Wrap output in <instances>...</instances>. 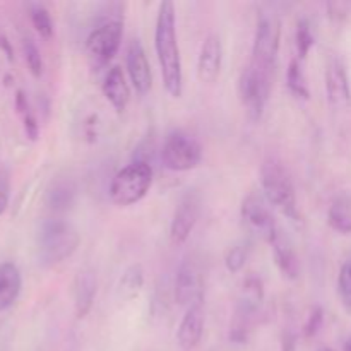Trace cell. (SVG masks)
Instances as JSON below:
<instances>
[{
  "instance_id": "2",
  "label": "cell",
  "mask_w": 351,
  "mask_h": 351,
  "mask_svg": "<svg viewBox=\"0 0 351 351\" xmlns=\"http://www.w3.org/2000/svg\"><path fill=\"white\" fill-rule=\"evenodd\" d=\"M81 237L62 218H48L38 232V259L45 267L57 266L77 250Z\"/></svg>"
},
{
  "instance_id": "34",
  "label": "cell",
  "mask_w": 351,
  "mask_h": 351,
  "mask_svg": "<svg viewBox=\"0 0 351 351\" xmlns=\"http://www.w3.org/2000/svg\"><path fill=\"white\" fill-rule=\"evenodd\" d=\"M7 206H9V194L3 189H0V216L5 213Z\"/></svg>"
},
{
  "instance_id": "18",
  "label": "cell",
  "mask_w": 351,
  "mask_h": 351,
  "mask_svg": "<svg viewBox=\"0 0 351 351\" xmlns=\"http://www.w3.org/2000/svg\"><path fill=\"white\" fill-rule=\"evenodd\" d=\"M264 302V283L256 274H249L242 285V291L239 297V305H237V314L245 315V317L254 319L257 311Z\"/></svg>"
},
{
  "instance_id": "14",
  "label": "cell",
  "mask_w": 351,
  "mask_h": 351,
  "mask_svg": "<svg viewBox=\"0 0 351 351\" xmlns=\"http://www.w3.org/2000/svg\"><path fill=\"white\" fill-rule=\"evenodd\" d=\"M326 91L331 106L341 110L350 105L351 93L348 75H346L345 65L341 60L335 58L329 62L328 71H326Z\"/></svg>"
},
{
  "instance_id": "13",
  "label": "cell",
  "mask_w": 351,
  "mask_h": 351,
  "mask_svg": "<svg viewBox=\"0 0 351 351\" xmlns=\"http://www.w3.org/2000/svg\"><path fill=\"white\" fill-rule=\"evenodd\" d=\"M223 47L218 34H209L202 43L197 58V77L201 82L213 84L221 71Z\"/></svg>"
},
{
  "instance_id": "37",
  "label": "cell",
  "mask_w": 351,
  "mask_h": 351,
  "mask_svg": "<svg viewBox=\"0 0 351 351\" xmlns=\"http://www.w3.org/2000/svg\"><path fill=\"white\" fill-rule=\"evenodd\" d=\"M317 351H335L332 348H328V346H322V348H319Z\"/></svg>"
},
{
  "instance_id": "8",
  "label": "cell",
  "mask_w": 351,
  "mask_h": 351,
  "mask_svg": "<svg viewBox=\"0 0 351 351\" xmlns=\"http://www.w3.org/2000/svg\"><path fill=\"white\" fill-rule=\"evenodd\" d=\"M242 219L247 228L259 237L261 240L267 242L271 245L276 235L280 233L274 216L271 209L267 208L263 197L256 194H250L243 199L242 202Z\"/></svg>"
},
{
  "instance_id": "36",
  "label": "cell",
  "mask_w": 351,
  "mask_h": 351,
  "mask_svg": "<svg viewBox=\"0 0 351 351\" xmlns=\"http://www.w3.org/2000/svg\"><path fill=\"white\" fill-rule=\"evenodd\" d=\"M345 351H351V339H350V341H346V345H345Z\"/></svg>"
},
{
  "instance_id": "15",
  "label": "cell",
  "mask_w": 351,
  "mask_h": 351,
  "mask_svg": "<svg viewBox=\"0 0 351 351\" xmlns=\"http://www.w3.org/2000/svg\"><path fill=\"white\" fill-rule=\"evenodd\" d=\"M204 332V311L202 304H195L187 308L177 331V341L182 350L191 351L201 343Z\"/></svg>"
},
{
  "instance_id": "3",
  "label": "cell",
  "mask_w": 351,
  "mask_h": 351,
  "mask_svg": "<svg viewBox=\"0 0 351 351\" xmlns=\"http://www.w3.org/2000/svg\"><path fill=\"white\" fill-rule=\"evenodd\" d=\"M261 184H263L264 195L269 201V204L280 209L291 221H300L302 218L297 208L293 182H291L290 173L283 167V163H280L274 158L264 161L263 168H261Z\"/></svg>"
},
{
  "instance_id": "16",
  "label": "cell",
  "mask_w": 351,
  "mask_h": 351,
  "mask_svg": "<svg viewBox=\"0 0 351 351\" xmlns=\"http://www.w3.org/2000/svg\"><path fill=\"white\" fill-rule=\"evenodd\" d=\"M96 298V276L93 271H79L74 281V311L75 317L84 319L93 308Z\"/></svg>"
},
{
  "instance_id": "24",
  "label": "cell",
  "mask_w": 351,
  "mask_h": 351,
  "mask_svg": "<svg viewBox=\"0 0 351 351\" xmlns=\"http://www.w3.org/2000/svg\"><path fill=\"white\" fill-rule=\"evenodd\" d=\"M287 84L288 89L291 91V95H295L297 98L308 99V96H311L307 88V81H305V74L304 71H302V65L298 58H293V60L290 62V67H288L287 74Z\"/></svg>"
},
{
  "instance_id": "35",
  "label": "cell",
  "mask_w": 351,
  "mask_h": 351,
  "mask_svg": "<svg viewBox=\"0 0 351 351\" xmlns=\"http://www.w3.org/2000/svg\"><path fill=\"white\" fill-rule=\"evenodd\" d=\"M0 47H2L3 50H7V55H9V58L12 60V50H10V47H9V43H7L5 38H0Z\"/></svg>"
},
{
  "instance_id": "25",
  "label": "cell",
  "mask_w": 351,
  "mask_h": 351,
  "mask_svg": "<svg viewBox=\"0 0 351 351\" xmlns=\"http://www.w3.org/2000/svg\"><path fill=\"white\" fill-rule=\"evenodd\" d=\"M31 23H33L34 29L40 33V36L47 38V40L53 36V21H51L50 12L43 5L31 7Z\"/></svg>"
},
{
  "instance_id": "30",
  "label": "cell",
  "mask_w": 351,
  "mask_h": 351,
  "mask_svg": "<svg viewBox=\"0 0 351 351\" xmlns=\"http://www.w3.org/2000/svg\"><path fill=\"white\" fill-rule=\"evenodd\" d=\"M322 322H324V311H322L321 307H314L304 324L305 338H314V336L319 332V329L322 328Z\"/></svg>"
},
{
  "instance_id": "1",
  "label": "cell",
  "mask_w": 351,
  "mask_h": 351,
  "mask_svg": "<svg viewBox=\"0 0 351 351\" xmlns=\"http://www.w3.org/2000/svg\"><path fill=\"white\" fill-rule=\"evenodd\" d=\"M154 47H156L158 62H160L168 95L173 98H180L182 91H184V75H182L177 31H175V7L171 2H163L158 10Z\"/></svg>"
},
{
  "instance_id": "31",
  "label": "cell",
  "mask_w": 351,
  "mask_h": 351,
  "mask_svg": "<svg viewBox=\"0 0 351 351\" xmlns=\"http://www.w3.org/2000/svg\"><path fill=\"white\" fill-rule=\"evenodd\" d=\"M24 130H26V136L31 141H36L38 136H40V127H38L36 119H34V115L31 112L24 115Z\"/></svg>"
},
{
  "instance_id": "23",
  "label": "cell",
  "mask_w": 351,
  "mask_h": 351,
  "mask_svg": "<svg viewBox=\"0 0 351 351\" xmlns=\"http://www.w3.org/2000/svg\"><path fill=\"white\" fill-rule=\"evenodd\" d=\"M144 285V271L141 264H132L125 269V273L122 274L119 283V291L122 295V298L125 300H132L134 297L139 295V291L143 290Z\"/></svg>"
},
{
  "instance_id": "10",
  "label": "cell",
  "mask_w": 351,
  "mask_h": 351,
  "mask_svg": "<svg viewBox=\"0 0 351 351\" xmlns=\"http://www.w3.org/2000/svg\"><path fill=\"white\" fill-rule=\"evenodd\" d=\"M201 195L195 191H187L182 195L170 225V239L175 245H180L189 239L201 216Z\"/></svg>"
},
{
  "instance_id": "6",
  "label": "cell",
  "mask_w": 351,
  "mask_h": 351,
  "mask_svg": "<svg viewBox=\"0 0 351 351\" xmlns=\"http://www.w3.org/2000/svg\"><path fill=\"white\" fill-rule=\"evenodd\" d=\"M281 40V24L276 16L266 14L259 19L256 29V38H254L252 47V62L250 64L257 65L259 69L267 72H273L274 64H276L278 51H280Z\"/></svg>"
},
{
  "instance_id": "19",
  "label": "cell",
  "mask_w": 351,
  "mask_h": 351,
  "mask_svg": "<svg viewBox=\"0 0 351 351\" xmlns=\"http://www.w3.org/2000/svg\"><path fill=\"white\" fill-rule=\"evenodd\" d=\"M271 247H273L274 261H276L283 276L288 278V280H297L298 274H300V261H298L297 252L291 247L290 240L281 233V230L276 239L271 242Z\"/></svg>"
},
{
  "instance_id": "7",
  "label": "cell",
  "mask_w": 351,
  "mask_h": 351,
  "mask_svg": "<svg viewBox=\"0 0 351 351\" xmlns=\"http://www.w3.org/2000/svg\"><path fill=\"white\" fill-rule=\"evenodd\" d=\"M161 160L168 170L187 171L201 163L202 149L194 137L177 130V132H171L165 141Z\"/></svg>"
},
{
  "instance_id": "28",
  "label": "cell",
  "mask_w": 351,
  "mask_h": 351,
  "mask_svg": "<svg viewBox=\"0 0 351 351\" xmlns=\"http://www.w3.org/2000/svg\"><path fill=\"white\" fill-rule=\"evenodd\" d=\"M23 48H24V57H26L27 67H29L31 74L34 77H40L43 74V60H41V53L38 50L36 43H34L31 38H24L23 41Z\"/></svg>"
},
{
  "instance_id": "27",
  "label": "cell",
  "mask_w": 351,
  "mask_h": 351,
  "mask_svg": "<svg viewBox=\"0 0 351 351\" xmlns=\"http://www.w3.org/2000/svg\"><path fill=\"white\" fill-rule=\"evenodd\" d=\"M314 43L315 40L311 29V23L307 19H300L297 24V51L302 60L307 57L311 48L314 47Z\"/></svg>"
},
{
  "instance_id": "11",
  "label": "cell",
  "mask_w": 351,
  "mask_h": 351,
  "mask_svg": "<svg viewBox=\"0 0 351 351\" xmlns=\"http://www.w3.org/2000/svg\"><path fill=\"white\" fill-rule=\"evenodd\" d=\"M175 300L184 307L202 304V278L194 261L185 259L178 267L175 280Z\"/></svg>"
},
{
  "instance_id": "26",
  "label": "cell",
  "mask_w": 351,
  "mask_h": 351,
  "mask_svg": "<svg viewBox=\"0 0 351 351\" xmlns=\"http://www.w3.org/2000/svg\"><path fill=\"white\" fill-rule=\"evenodd\" d=\"M249 259V247L247 243H237V245L230 247L225 257V266L230 273H239L243 269Z\"/></svg>"
},
{
  "instance_id": "9",
  "label": "cell",
  "mask_w": 351,
  "mask_h": 351,
  "mask_svg": "<svg viewBox=\"0 0 351 351\" xmlns=\"http://www.w3.org/2000/svg\"><path fill=\"white\" fill-rule=\"evenodd\" d=\"M123 26L120 19H110L99 24L86 40V50H88L89 57L98 62L99 65L112 60L120 47Z\"/></svg>"
},
{
  "instance_id": "20",
  "label": "cell",
  "mask_w": 351,
  "mask_h": 351,
  "mask_svg": "<svg viewBox=\"0 0 351 351\" xmlns=\"http://www.w3.org/2000/svg\"><path fill=\"white\" fill-rule=\"evenodd\" d=\"M21 287H23V278L16 264H0V312L12 307L19 297Z\"/></svg>"
},
{
  "instance_id": "22",
  "label": "cell",
  "mask_w": 351,
  "mask_h": 351,
  "mask_svg": "<svg viewBox=\"0 0 351 351\" xmlns=\"http://www.w3.org/2000/svg\"><path fill=\"white\" fill-rule=\"evenodd\" d=\"M328 221L332 230L348 235L351 233V199L346 195L335 199L329 208Z\"/></svg>"
},
{
  "instance_id": "21",
  "label": "cell",
  "mask_w": 351,
  "mask_h": 351,
  "mask_svg": "<svg viewBox=\"0 0 351 351\" xmlns=\"http://www.w3.org/2000/svg\"><path fill=\"white\" fill-rule=\"evenodd\" d=\"M75 195H77V189H75L74 182L69 178H58L48 187L45 202L50 211L65 213L74 206Z\"/></svg>"
},
{
  "instance_id": "12",
  "label": "cell",
  "mask_w": 351,
  "mask_h": 351,
  "mask_svg": "<svg viewBox=\"0 0 351 351\" xmlns=\"http://www.w3.org/2000/svg\"><path fill=\"white\" fill-rule=\"evenodd\" d=\"M127 72L136 91L139 95H146L153 84V75H151L149 60L139 40H132L127 47Z\"/></svg>"
},
{
  "instance_id": "29",
  "label": "cell",
  "mask_w": 351,
  "mask_h": 351,
  "mask_svg": "<svg viewBox=\"0 0 351 351\" xmlns=\"http://www.w3.org/2000/svg\"><path fill=\"white\" fill-rule=\"evenodd\" d=\"M338 288L343 297V304H345L346 311L351 312V259L346 261L341 266V271H339L338 276Z\"/></svg>"
},
{
  "instance_id": "4",
  "label": "cell",
  "mask_w": 351,
  "mask_h": 351,
  "mask_svg": "<svg viewBox=\"0 0 351 351\" xmlns=\"http://www.w3.org/2000/svg\"><path fill=\"white\" fill-rule=\"evenodd\" d=\"M153 168L146 161H134L122 168L110 184V199L117 206H132L149 192Z\"/></svg>"
},
{
  "instance_id": "32",
  "label": "cell",
  "mask_w": 351,
  "mask_h": 351,
  "mask_svg": "<svg viewBox=\"0 0 351 351\" xmlns=\"http://www.w3.org/2000/svg\"><path fill=\"white\" fill-rule=\"evenodd\" d=\"M16 108H17V112L23 113V115L29 113V105H27V98H26V95H24V91L16 93Z\"/></svg>"
},
{
  "instance_id": "17",
  "label": "cell",
  "mask_w": 351,
  "mask_h": 351,
  "mask_svg": "<svg viewBox=\"0 0 351 351\" xmlns=\"http://www.w3.org/2000/svg\"><path fill=\"white\" fill-rule=\"evenodd\" d=\"M103 95L106 96L110 103H112L113 108L119 113H122L127 108L130 99V89L129 84L125 81V75H123L122 69L120 67H112L108 71V74L105 75V81H103Z\"/></svg>"
},
{
  "instance_id": "33",
  "label": "cell",
  "mask_w": 351,
  "mask_h": 351,
  "mask_svg": "<svg viewBox=\"0 0 351 351\" xmlns=\"http://www.w3.org/2000/svg\"><path fill=\"white\" fill-rule=\"evenodd\" d=\"M297 346V336L293 332H287L283 338V351H295Z\"/></svg>"
},
{
  "instance_id": "5",
  "label": "cell",
  "mask_w": 351,
  "mask_h": 351,
  "mask_svg": "<svg viewBox=\"0 0 351 351\" xmlns=\"http://www.w3.org/2000/svg\"><path fill=\"white\" fill-rule=\"evenodd\" d=\"M269 89L271 72L263 71L254 64L243 69L239 79V95L243 106H245L247 115L252 122H259L261 117H263L264 106L269 98Z\"/></svg>"
}]
</instances>
